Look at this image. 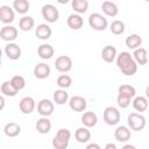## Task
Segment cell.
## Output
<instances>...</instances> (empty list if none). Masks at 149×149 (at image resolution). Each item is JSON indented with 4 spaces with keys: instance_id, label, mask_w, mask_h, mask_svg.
<instances>
[{
    "instance_id": "15",
    "label": "cell",
    "mask_w": 149,
    "mask_h": 149,
    "mask_svg": "<svg viewBox=\"0 0 149 149\" xmlns=\"http://www.w3.org/2000/svg\"><path fill=\"white\" fill-rule=\"evenodd\" d=\"M132 136L130 128L127 126H119L114 132V137L119 142H127Z\"/></svg>"
},
{
    "instance_id": "19",
    "label": "cell",
    "mask_w": 149,
    "mask_h": 149,
    "mask_svg": "<svg viewBox=\"0 0 149 149\" xmlns=\"http://www.w3.org/2000/svg\"><path fill=\"white\" fill-rule=\"evenodd\" d=\"M74 139L79 143H86V142H88L91 140V132L88 130V127H86V126L79 127L74 132Z\"/></svg>"
},
{
    "instance_id": "27",
    "label": "cell",
    "mask_w": 149,
    "mask_h": 149,
    "mask_svg": "<svg viewBox=\"0 0 149 149\" xmlns=\"http://www.w3.org/2000/svg\"><path fill=\"white\" fill-rule=\"evenodd\" d=\"M81 122L84 126L91 128V127H94L98 122V116L94 112H85L81 116Z\"/></svg>"
},
{
    "instance_id": "44",
    "label": "cell",
    "mask_w": 149,
    "mask_h": 149,
    "mask_svg": "<svg viewBox=\"0 0 149 149\" xmlns=\"http://www.w3.org/2000/svg\"><path fill=\"white\" fill-rule=\"evenodd\" d=\"M144 1H146V2H149V0H144Z\"/></svg>"
},
{
    "instance_id": "3",
    "label": "cell",
    "mask_w": 149,
    "mask_h": 149,
    "mask_svg": "<svg viewBox=\"0 0 149 149\" xmlns=\"http://www.w3.org/2000/svg\"><path fill=\"white\" fill-rule=\"evenodd\" d=\"M88 24H90V27L92 29L102 31V30H105L107 28L108 21H107V19L102 14H100V13H92L88 16Z\"/></svg>"
},
{
    "instance_id": "34",
    "label": "cell",
    "mask_w": 149,
    "mask_h": 149,
    "mask_svg": "<svg viewBox=\"0 0 149 149\" xmlns=\"http://www.w3.org/2000/svg\"><path fill=\"white\" fill-rule=\"evenodd\" d=\"M118 93H121V94H125L129 98H134L135 94H136V90L134 86L132 85H128V84H122L119 86L118 88Z\"/></svg>"
},
{
    "instance_id": "38",
    "label": "cell",
    "mask_w": 149,
    "mask_h": 149,
    "mask_svg": "<svg viewBox=\"0 0 149 149\" xmlns=\"http://www.w3.org/2000/svg\"><path fill=\"white\" fill-rule=\"evenodd\" d=\"M87 149H91V148H95V149H100V146L99 144H95V143H90L86 146Z\"/></svg>"
},
{
    "instance_id": "31",
    "label": "cell",
    "mask_w": 149,
    "mask_h": 149,
    "mask_svg": "<svg viewBox=\"0 0 149 149\" xmlns=\"http://www.w3.org/2000/svg\"><path fill=\"white\" fill-rule=\"evenodd\" d=\"M17 90L13 86V84L10 83V80H6L1 84V93L6 97H15L17 94Z\"/></svg>"
},
{
    "instance_id": "22",
    "label": "cell",
    "mask_w": 149,
    "mask_h": 149,
    "mask_svg": "<svg viewBox=\"0 0 149 149\" xmlns=\"http://www.w3.org/2000/svg\"><path fill=\"white\" fill-rule=\"evenodd\" d=\"M35 128L40 134H47L51 129V122L48 119V116H42L41 119L37 120V122L35 125Z\"/></svg>"
},
{
    "instance_id": "1",
    "label": "cell",
    "mask_w": 149,
    "mask_h": 149,
    "mask_svg": "<svg viewBox=\"0 0 149 149\" xmlns=\"http://www.w3.org/2000/svg\"><path fill=\"white\" fill-rule=\"evenodd\" d=\"M116 65L125 76H134L137 72V63L133 55L127 51H122L116 56Z\"/></svg>"
},
{
    "instance_id": "25",
    "label": "cell",
    "mask_w": 149,
    "mask_h": 149,
    "mask_svg": "<svg viewBox=\"0 0 149 149\" xmlns=\"http://www.w3.org/2000/svg\"><path fill=\"white\" fill-rule=\"evenodd\" d=\"M125 43H126V47H127V48H129V49H132V50H135V49H137V48L141 47L142 38H141V36L137 35V34H132V35H129V36L126 38Z\"/></svg>"
},
{
    "instance_id": "28",
    "label": "cell",
    "mask_w": 149,
    "mask_h": 149,
    "mask_svg": "<svg viewBox=\"0 0 149 149\" xmlns=\"http://www.w3.org/2000/svg\"><path fill=\"white\" fill-rule=\"evenodd\" d=\"M71 6L77 14H84L88 9V0H71Z\"/></svg>"
},
{
    "instance_id": "40",
    "label": "cell",
    "mask_w": 149,
    "mask_h": 149,
    "mask_svg": "<svg viewBox=\"0 0 149 149\" xmlns=\"http://www.w3.org/2000/svg\"><path fill=\"white\" fill-rule=\"evenodd\" d=\"M0 101H1V107H0V109H3V106H5V95H3V94L1 95Z\"/></svg>"
},
{
    "instance_id": "36",
    "label": "cell",
    "mask_w": 149,
    "mask_h": 149,
    "mask_svg": "<svg viewBox=\"0 0 149 149\" xmlns=\"http://www.w3.org/2000/svg\"><path fill=\"white\" fill-rule=\"evenodd\" d=\"M10 83L13 84V86H14L17 91L24 88V86H26V80H24V78H23L22 76H19V74H17V76H13L12 79H10Z\"/></svg>"
},
{
    "instance_id": "21",
    "label": "cell",
    "mask_w": 149,
    "mask_h": 149,
    "mask_svg": "<svg viewBox=\"0 0 149 149\" xmlns=\"http://www.w3.org/2000/svg\"><path fill=\"white\" fill-rule=\"evenodd\" d=\"M55 54V50H54V47L50 45V44H41L38 48H37V55L42 58V59H50Z\"/></svg>"
},
{
    "instance_id": "2",
    "label": "cell",
    "mask_w": 149,
    "mask_h": 149,
    "mask_svg": "<svg viewBox=\"0 0 149 149\" xmlns=\"http://www.w3.org/2000/svg\"><path fill=\"white\" fill-rule=\"evenodd\" d=\"M71 139V132L66 128H61L52 139V147L56 149H66Z\"/></svg>"
},
{
    "instance_id": "24",
    "label": "cell",
    "mask_w": 149,
    "mask_h": 149,
    "mask_svg": "<svg viewBox=\"0 0 149 149\" xmlns=\"http://www.w3.org/2000/svg\"><path fill=\"white\" fill-rule=\"evenodd\" d=\"M134 59L136 61V63L139 65H146L148 63V52L144 48H137L134 50L133 54Z\"/></svg>"
},
{
    "instance_id": "17",
    "label": "cell",
    "mask_w": 149,
    "mask_h": 149,
    "mask_svg": "<svg viewBox=\"0 0 149 149\" xmlns=\"http://www.w3.org/2000/svg\"><path fill=\"white\" fill-rule=\"evenodd\" d=\"M116 56H118V52H116L115 47H113V45H106L101 50V57L106 63L114 62L116 59Z\"/></svg>"
},
{
    "instance_id": "4",
    "label": "cell",
    "mask_w": 149,
    "mask_h": 149,
    "mask_svg": "<svg viewBox=\"0 0 149 149\" xmlns=\"http://www.w3.org/2000/svg\"><path fill=\"white\" fill-rule=\"evenodd\" d=\"M127 123H128V127L132 129V130H135V132H140L142 130L144 127H146V118L140 114V113H130L127 118Z\"/></svg>"
},
{
    "instance_id": "20",
    "label": "cell",
    "mask_w": 149,
    "mask_h": 149,
    "mask_svg": "<svg viewBox=\"0 0 149 149\" xmlns=\"http://www.w3.org/2000/svg\"><path fill=\"white\" fill-rule=\"evenodd\" d=\"M51 34H52V30L47 23H41L35 29V35L40 40H48L51 37Z\"/></svg>"
},
{
    "instance_id": "30",
    "label": "cell",
    "mask_w": 149,
    "mask_h": 149,
    "mask_svg": "<svg viewBox=\"0 0 149 149\" xmlns=\"http://www.w3.org/2000/svg\"><path fill=\"white\" fill-rule=\"evenodd\" d=\"M54 101L57 105H64L69 101V93L65 91V88H59L54 92Z\"/></svg>"
},
{
    "instance_id": "7",
    "label": "cell",
    "mask_w": 149,
    "mask_h": 149,
    "mask_svg": "<svg viewBox=\"0 0 149 149\" xmlns=\"http://www.w3.org/2000/svg\"><path fill=\"white\" fill-rule=\"evenodd\" d=\"M55 68H56L57 71H59L62 73L69 72L72 69V59L69 56H65V55L59 56L55 61Z\"/></svg>"
},
{
    "instance_id": "18",
    "label": "cell",
    "mask_w": 149,
    "mask_h": 149,
    "mask_svg": "<svg viewBox=\"0 0 149 149\" xmlns=\"http://www.w3.org/2000/svg\"><path fill=\"white\" fill-rule=\"evenodd\" d=\"M101 9H102L104 14L107 15V16L114 17V16H116L119 14V7L113 1H108V0L104 1L101 3Z\"/></svg>"
},
{
    "instance_id": "13",
    "label": "cell",
    "mask_w": 149,
    "mask_h": 149,
    "mask_svg": "<svg viewBox=\"0 0 149 149\" xmlns=\"http://www.w3.org/2000/svg\"><path fill=\"white\" fill-rule=\"evenodd\" d=\"M69 106L74 112H83L86 108V100L80 95H73L69 99Z\"/></svg>"
},
{
    "instance_id": "23",
    "label": "cell",
    "mask_w": 149,
    "mask_h": 149,
    "mask_svg": "<svg viewBox=\"0 0 149 149\" xmlns=\"http://www.w3.org/2000/svg\"><path fill=\"white\" fill-rule=\"evenodd\" d=\"M3 133L8 137H16L21 133V127L16 122H8L3 127Z\"/></svg>"
},
{
    "instance_id": "39",
    "label": "cell",
    "mask_w": 149,
    "mask_h": 149,
    "mask_svg": "<svg viewBox=\"0 0 149 149\" xmlns=\"http://www.w3.org/2000/svg\"><path fill=\"white\" fill-rule=\"evenodd\" d=\"M105 148H106V149H116V146H115L114 143H107V144L105 146Z\"/></svg>"
},
{
    "instance_id": "35",
    "label": "cell",
    "mask_w": 149,
    "mask_h": 149,
    "mask_svg": "<svg viewBox=\"0 0 149 149\" xmlns=\"http://www.w3.org/2000/svg\"><path fill=\"white\" fill-rule=\"evenodd\" d=\"M57 85L59 86V88H68L71 86L72 84V78L69 76V74H61L57 80H56Z\"/></svg>"
},
{
    "instance_id": "43",
    "label": "cell",
    "mask_w": 149,
    "mask_h": 149,
    "mask_svg": "<svg viewBox=\"0 0 149 149\" xmlns=\"http://www.w3.org/2000/svg\"><path fill=\"white\" fill-rule=\"evenodd\" d=\"M127 148H132V149H134L135 147L132 146V144H126V146H123V149H127Z\"/></svg>"
},
{
    "instance_id": "12",
    "label": "cell",
    "mask_w": 149,
    "mask_h": 149,
    "mask_svg": "<svg viewBox=\"0 0 149 149\" xmlns=\"http://www.w3.org/2000/svg\"><path fill=\"white\" fill-rule=\"evenodd\" d=\"M35 106H36L35 100L31 97H24L19 102V108H20V111L23 114H30V113H33L34 109H35Z\"/></svg>"
},
{
    "instance_id": "37",
    "label": "cell",
    "mask_w": 149,
    "mask_h": 149,
    "mask_svg": "<svg viewBox=\"0 0 149 149\" xmlns=\"http://www.w3.org/2000/svg\"><path fill=\"white\" fill-rule=\"evenodd\" d=\"M130 100L132 98L125 95V94H121V93H118V97H116V102L119 105V107L121 108H127L129 105H130Z\"/></svg>"
},
{
    "instance_id": "14",
    "label": "cell",
    "mask_w": 149,
    "mask_h": 149,
    "mask_svg": "<svg viewBox=\"0 0 149 149\" xmlns=\"http://www.w3.org/2000/svg\"><path fill=\"white\" fill-rule=\"evenodd\" d=\"M50 66L47 63H38L34 68V76L37 79H45L50 76Z\"/></svg>"
},
{
    "instance_id": "33",
    "label": "cell",
    "mask_w": 149,
    "mask_h": 149,
    "mask_svg": "<svg viewBox=\"0 0 149 149\" xmlns=\"http://www.w3.org/2000/svg\"><path fill=\"white\" fill-rule=\"evenodd\" d=\"M125 29H126L125 23L122 21H120V20H114L111 23V26H109V30L114 35H121V34H123L125 33Z\"/></svg>"
},
{
    "instance_id": "41",
    "label": "cell",
    "mask_w": 149,
    "mask_h": 149,
    "mask_svg": "<svg viewBox=\"0 0 149 149\" xmlns=\"http://www.w3.org/2000/svg\"><path fill=\"white\" fill-rule=\"evenodd\" d=\"M70 0H57V2L58 3H61V5H65V3H68Z\"/></svg>"
},
{
    "instance_id": "32",
    "label": "cell",
    "mask_w": 149,
    "mask_h": 149,
    "mask_svg": "<svg viewBox=\"0 0 149 149\" xmlns=\"http://www.w3.org/2000/svg\"><path fill=\"white\" fill-rule=\"evenodd\" d=\"M13 8L19 13V14H26L29 8V1L28 0H14L13 1Z\"/></svg>"
},
{
    "instance_id": "6",
    "label": "cell",
    "mask_w": 149,
    "mask_h": 149,
    "mask_svg": "<svg viewBox=\"0 0 149 149\" xmlns=\"http://www.w3.org/2000/svg\"><path fill=\"white\" fill-rule=\"evenodd\" d=\"M41 13H42L43 19H44L47 22H49V23L56 22V21L58 20V17H59L58 9L56 8V6H54V5H51V3L44 5V6L42 7Z\"/></svg>"
},
{
    "instance_id": "11",
    "label": "cell",
    "mask_w": 149,
    "mask_h": 149,
    "mask_svg": "<svg viewBox=\"0 0 149 149\" xmlns=\"http://www.w3.org/2000/svg\"><path fill=\"white\" fill-rule=\"evenodd\" d=\"M5 54L9 59L16 61L21 57V48L14 42H8V44L5 47Z\"/></svg>"
},
{
    "instance_id": "16",
    "label": "cell",
    "mask_w": 149,
    "mask_h": 149,
    "mask_svg": "<svg viewBox=\"0 0 149 149\" xmlns=\"http://www.w3.org/2000/svg\"><path fill=\"white\" fill-rule=\"evenodd\" d=\"M66 24H68V27L71 28L72 30H78V29H80V28L83 27L84 20H83V17L80 16V14L74 13V14L69 15V17H68V20H66Z\"/></svg>"
},
{
    "instance_id": "9",
    "label": "cell",
    "mask_w": 149,
    "mask_h": 149,
    "mask_svg": "<svg viewBox=\"0 0 149 149\" xmlns=\"http://www.w3.org/2000/svg\"><path fill=\"white\" fill-rule=\"evenodd\" d=\"M15 17V13H14V8L3 5L0 7V21L5 24H9L14 21Z\"/></svg>"
},
{
    "instance_id": "5",
    "label": "cell",
    "mask_w": 149,
    "mask_h": 149,
    "mask_svg": "<svg viewBox=\"0 0 149 149\" xmlns=\"http://www.w3.org/2000/svg\"><path fill=\"white\" fill-rule=\"evenodd\" d=\"M102 118H104V121L106 125L108 126H115L119 123L120 121V112L116 107L114 106H108L104 109V113H102Z\"/></svg>"
},
{
    "instance_id": "29",
    "label": "cell",
    "mask_w": 149,
    "mask_h": 149,
    "mask_svg": "<svg viewBox=\"0 0 149 149\" xmlns=\"http://www.w3.org/2000/svg\"><path fill=\"white\" fill-rule=\"evenodd\" d=\"M34 26H35V20L31 16L24 15L19 21V28L22 31H29L31 28H34Z\"/></svg>"
},
{
    "instance_id": "42",
    "label": "cell",
    "mask_w": 149,
    "mask_h": 149,
    "mask_svg": "<svg viewBox=\"0 0 149 149\" xmlns=\"http://www.w3.org/2000/svg\"><path fill=\"white\" fill-rule=\"evenodd\" d=\"M146 97L149 99V85L146 87Z\"/></svg>"
},
{
    "instance_id": "10",
    "label": "cell",
    "mask_w": 149,
    "mask_h": 149,
    "mask_svg": "<svg viewBox=\"0 0 149 149\" xmlns=\"http://www.w3.org/2000/svg\"><path fill=\"white\" fill-rule=\"evenodd\" d=\"M0 37L6 42H13L17 37V29L14 26H5L0 30Z\"/></svg>"
},
{
    "instance_id": "26",
    "label": "cell",
    "mask_w": 149,
    "mask_h": 149,
    "mask_svg": "<svg viewBox=\"0 0 149 149\" xmlns=\"http://www.w3.org/2000/svg\"><path fill=\"white\" fill-rule=\"evenodd\" d=\"M148 105H149V102H148V98L147 97L140 95V97H135L134 100H133V107L137 112H144V111H147Z\"/></svg>"
},
{
    "instance_id": "8",
    "label": "cell",
    "mask_w": 149,
    "mask_h": 149,
    "mask_svg": "<svg viewBox=\"0 0 149 149\" xmlns=\"http://www.w3.org/2000/svg\"><path fill=\"white\" fill-rule=\"evenodd\" d=\"M55 105L49 99H42L37 104V112L41 116H49L54 113Z\"/></svg>"
}]
</instances>
